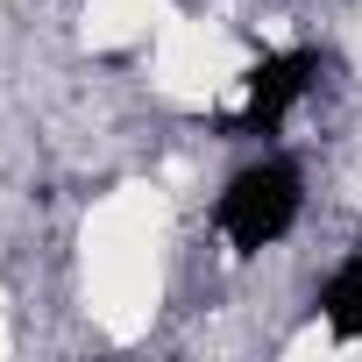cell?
I'll list each match as a JSON object with an SVG mask.
<instances>
[{"label":"cell","instance_id":"cell-1","mask_svg":"<svg viewBox=\"0 0 362 362\" xmlns=\"http://www.w3.org/2000/svg\"><path fill=\"white\" fill-rule=\"evenodd\" d=\"M298 199H305L298 163L263 156V163H249V170L228 177V192H221V235H228L242 256H256V249H270V242L298 221Z\"/></svg>","mask_w":362,"mask_h":362},{"label":"cell","instance_id":"cell-2","mask_svg":"<svg viewBox=\"0 0 362 362\" xmlns=\"http://www.w3.org/2000/svg\"><path fill=\"white\" fill-rule=\"evenodd\" d=\"M320 78V57L313 50H284V57H263L256 78H249V107H242V135H277L284 114L313 93Z\"/></svg>","mask_w":362,"mask_h":362},{"label":"cell","instance_id":"cell-3","mask_svg":"<svg viewBox=\"0 0 362 362\" xmlns=\"http://www.w3.org/2000/svg\"><path fill=\"white\" fill-rule=\"evenodd\" d=\"M320 313H327V327L341 341H362V249L320 284Z\"/></svg>","mask_w":362,"mask_h":362}]
</instances>
